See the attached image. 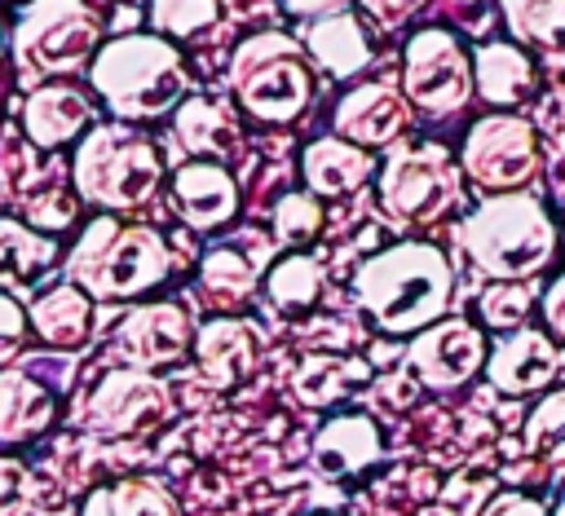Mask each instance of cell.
<instances>
[{
  "label": "cell",
  "mask_w": 565,
  "mask_h": 516,
  "mask_svg": "<svg viewBox=\"0 0 565 516\" xmlns=\"http://www.w3.org/2000/svg\"><path fill=\"white\" fill-rule=\"evenodd\" d=\"M353 295L371 313V322L388 335H419L424 326L441 322L450 313L455 295V269L441 247L402 238L353 273Z\"/></svg>",
  "instance_id": "obj_1"
},
{
  "label": "cell",
  "mask_w": 565,
  "mask_h": 516,
  "mask_svg": "<svg viewBox=\"0 0 565 516\" xmlns=\"http://www.w3.org/2000/svg\"><path fill=\"white\" fill-rule=\"evenodd\" d=\"M88 84L119 123H146L190 97V71L172 40L154 31L115 35L88 62Z\"/></svg>",
  "instance_id": "obj_2"
},
{
  "label": "cell",
  "mask_w": 565,
  "mask_h": 516,
  "mask_svg": "<svg viewBox=\"0 0 565 516\" xmlns=\"http://www.w3.org/2000/svg\"><path fill=\"white\" fill-rule=\"evenodd\" d=\"M172 273V247L150 225H128L115 212L93 216L66 251V282L93 300H137Z\"/></svg>",
  "instance_id": "obj_3"
},
{
  "label": "cell",
  "mask_w": 565,
  "mask_h": 516,
  "mask_svg": "<svg viewBox=\"0 0 565 516\" xmlns=\"http://www.w3.org/2000/svg\"><path fill=\"white\" fill-rule=\"evenodd\" d=\"M459 247L494 282H530L556 256V225L534 194H494L463 216Z\"/></svg>",
  "instance_id": "obj_4"
},
{
  "label": "cell",
  "mask_w": 565,
  "mask_h": 516,
  "mask_svg": "<svg viewBox=\"0 0 565 516\" xmlns=\"http://www.w3.org/2000/svg\"><path fill=\"white\" fill-rule=\"evenodd\" d=\"M163 181L159 146L132 123H93L71 154V185L84 203L102 212H132L154 198Z\"/></svg>",
  "instance_id": "obj_5"
},
{
  "label": "cell",
  "mask_w": 565,
  "mask_h": 516,
  "mask_svg": "<svg viewBox=\"0 0 565 516\" xmlns=\"http://www.w3.org/2000/svg\"><path fill=\"white\" fill-rule=\"evenodd\" d=\"M230 88L238 106L260 123H291L313 97V66L300 40L287 31H256L230 57Z\"/></svg>",
  "instance_id": "obj_6"
},
{
  "label": "cell",
  "mask_w": 565,
  "mask_h": 516,
  "mask_svg": "<svg viewBox=\"0 0 565 516\" xmlns=\"http://www.w3.org/2000/svg\"><path fill=\"white\" fill-rule=\"evenodd\" d=\"M18 75L35 88L84 71L102 49V22L88 0H31L9 35Z\"/></svg>",
  "instance_id": "obj_7"
},
{
  "label": "cell",
  "mask_w": 565,
  "mask_h": 516,
  "mask_svg": "<svg viewBox=\"0 0 565 516\" xmlns=\"http://www.w3.org/2000/svg\"><path fill=\"white\" fill-rule=\"evenodd\" d=\"M459 163L437 141H397L375 168L380 207L402 225H433L459 198Z\"/></svg>",
  "instance_id": "obj_8"
},
{
  "label": "cell",
  "mask_w": 565,
  "mask_h": 516,
  "mask_svg": "<svg viewBox=\"0 0 565 516\" xmlns=\"http://www.w3.org/2000/svg\"><path fill=\"white\" fill-rule=\"evenodd\" d=\"M402 97L411 110L428 119H446L463 110L477 88H472V53L459 44L455 31L446 26H419L406 40L402 53Z\"/></svg>",
  "instance_id": "obj_9"
},
{
  "label": "cell",
  "mask_w": 565,
  "mask_h": 516,
  "mask_svg": "<svg viewBox=\"0 0 565 516\" xmlns=\"http://www.w3.org/2000/svg\"><path fill=\"white\" fill-rule=\"evenodd\" d=\"M459 168L486 194H516L539 172V141L530 119L494 110L477 119L459 146Z\"/></svg>",
  "instance_id": "obj_10"
},
{
  "label": "cell",
  "mask_w": 565,
  "mask_h": 516,
  "mask_svg": "<svg viewBox=\"0 0 565 516\" xmlns=\"http://www.w3.org/2000/svg\"><path fill=\"white\" fill-rule=\"evenodd\" d=\"M172 415V393L159 375L150 370H106L88 397L79 401V428L97 432V437H137L159 428Z\"/></svg>",
  "instance_id": "obj_11"
},
{
  "label": "cell",
  "mask_w": 565,
  "mask_h": 516,
  "mask_svg": "<svg viewBox=\"0 0 565 516\" xmlns=\"http://www.w3.org/2000/svg\"><path fill=\"white\" fill-rule=\"evenodd\" d=\"M486 335L463 322V318H441L433 326H424L419 335H411L406 353H402V366L406 375L428 388V393H455L463 388L472 375L486 370Z\"/></svg>",
  "instance_id": "obj_12"
},
{
  "label": "cell",
  "mask_w": 565,
  "mask_h": 516,
  "mask_svg": "<svg viewBox=\"0 0 565 516\" xmlns=\"http://www.w3.org/2000/svg\"><path fill=\"white\" fill-rule=\"evenodd\" d=\"M194 348V322L177 300L137 304L119 318L110 353L132 370H163Z\"/></svg>",
  "instance_id": "obj_13"
},
{
  "label": "cell",
  "mask_w": 565,
  "mask_h": 516,
  "mask_svg": "<svg viewBox=\"0 0 565 516\" xmlns=\"http://www.w3.org/2000/svg\"><path fill=\"white\" fill-rule=\"evenodd\" d=\"M331 128H335V137H344V141H353V146H362V150H380V146L388 150V146H397V141L406 137V128H411V101H406L397 88L380 84V79L353 84V88L335 101Z\"/></svg>",
  "instance_id": "obj_14"
},
{
  "label": "cell",
  "mask_w": 565,
  "mask_h": 516,
  "mask_svg": "<svg viewBox=\"0 0 565 516\" xmlns=\"http://www.w3.org/2000/svg\"><path fill=\"white\" fill-rule=\"evenodd\" d=\"M168 198H172V212L181 216V225H190L194 234L225 229L238 216V181L216 159L181 163L168 176Z\"/></svg>",
  "instance_id": "obj_15"
},
{
  "label": "cell",
  "mask_w": 565,
  "mask_h": 516,
  "mask_svg": "<svg viewBox=\"0 0 565 516\" xmlns=\"http://www.w3.org/2000/svg\"><path fill=\"white\" fill-rule=\"evenodd\" d=\"M260 353H265V331L252 318L221 313L194 331V362L212 388H234L252 379L260 366Z\"/></svg>",
  "instance_id": "obj_16"
},
{
  "label": "cell",
  "mask_w": 565,
  "mask_h": 516,
  "mask_svg": "<svg viewBox=\"0 0 565 516\" xmlns=\"http://www.w3.org/2000/svg\"><path fill=\"white\" fill-rule=\"evenodd\" d=\"M556 366H561V348L539 326H516L503 340H494V348L486 353V379L503 397L543 393L556 379Z\"/></svg>",
  "instance_id": "obj_17"
},
{
  "label": "cell",
  "mask_w": 565,
  "mask_h": 516,
  "mask_svg": "<svg viewBox=\"0 0 565 516\" xmlns=\"http://www.w3.org/2000/svg\"><path fill=\"white\" fill-rule=\"evenodd\" d=\"M93 128V101L84 88L66 84V79H49L35 84L22 101V137L35 150H57L79 141Z\"/></svg>",
  "instance_id": "obj_18"
},
{
  "label": "cell",
  "mask_w": 565,
  "mask_h": 516,
  "mask_svg": "<svg viewBox=\"0 0 565 516\" xmlns=\"http://www.w3.org/2000/svg\"><path fill=\"white\" fill-rule=\"evenodd\" d=\"M380 450H384V441H380L375 419L362 415V410H344V415H331L318 428L309 463L322 476H358L380 459Z\"/></svg>",
  "instance_id": "obj_19"
},
{
  "label": "cell",
  "mask_w": 565,
  "mask_h": 516,
  "mask_svg": "<svg viewBox=\"0 0 565 516\" xmlns=\"http://www.w3.org/2000/svg\"><path fill=\"white\" fill-rule=\"evenodd\" d=\"M375 168H380V163L371 159V150L344 141V137H335V132L309 141L305 154H300V176H305L309 194H318V198H340V194L362 190V185L375 176Z\"/></svg>",
  "instance_id": "obj_20"
},
{
  "label": "cell",
  "mask_w": 565,
  "mask_h": 516,
  "mask_svg": "<svg viewBox=\"0 0 565 516\" xmlns=\"http://www.w3.org/2000/svg\"><path fill=\"white\" fill-rule=\"evenodd\" d=\"M57 260V238L18 221V216H0V291L26 300L44 273Z\"/></svg>",
  "instance_id": "obj_21"
},
{
  "label": "cell",
  "mask_w": 565,
  "mask_h": 516,
  "mask_svg": "<svg viewBox=\"0 0 565 516\" xmlns=\"http://www.w3.org/2000/svg\"><path fill=\"white\" fill-rule=\"evenodd\" d=\"M93 295L75 282H57L26 300V322L49 348H84L93 335Z\"/></svg>",
  "instance_id": "obj_22"
},
{
  "label": "cell",
  "mask_w": 565,
  "mask_h": 516,
  "mask_svg": "<svg viewBox=\"0 0 565 516\" xmlns=\"http://www.w3.org/2000/svg\"><path fill=\"white\" fill-rule=\"evenodd\" d=\"M472 88L494 110H512L534 93V62L512 40H490L472 53Z\"/></svg>",
  "instance_id": "obj_23"
},
{
  "label": "cell",
  "mask_w": 565,
  "mask_h": 516,
  "mask_svg": "<svg viewBox=\"0 0 565 516\" xmlns=\"http://www.w3.org/2000/svg\"><path fill=\"white\" fill-rule=\"evenodd\" d=\"M305 53L331 79H349V75H358L371 62V35H366V26L349 9H340V13L313 18L305 26Z\"/></svg>",
  "instance_id": "obj_24"
},
{
  "label": "cell",
  "mask_w": 565,
  "mask_h": 516,
  "mask_svg": "<svg viewBox=\"0 0 565 516\" xmlns=\"http://www.w3.org/2000/svg\"><path fill=\"white\" fill-rule=\"evenodd\" d=\"M57 415L53 388L26 370H0V445H22L49 432Z\"/></svg>",
  "instance_id": "obj_25"
},
{
  "label": "cell",
  "mask_w": 565,
  "mask_h": 516,
  "mask_svg": "<svg viewBox=\"0 0 565 516\" xmlns=\"http://www.w3.org/2000/svg\"><path fill=\"white\" fill-rule=\"evenodd\" d=\"M256 287H260V256L256 251H247L243 243H216V247H207V256L199 265V291L216 309H225V313L243 309L256 295Z\"/></svg>",
  "instance_id": "obj_26"
},
{
  "label": "cell",
  "mask_w": 565,
  "mask_h": 516,
  "mask_svg": "<svg viewBox=\"0 0 565 516\" xmlns=\"http://www.w3.org/2000/svg\"><path fill=\"white\" fill-rule=\"evenodd\" d=\"M172 137L181 141V150L190 159H225L234 146H238V128H234V115L203 97V93H190L181 106H177V119H172Z\"/></svg>",
  "instance_id": "obj_27"
},
{
  "label": "cell",
  "mask_w": 565,
  "mask_h": 516,
  "mask_svg": "<svg viewBox=\"0 0 565 516\" xmlns=\"http://www.w3.org/2000/svg\"><path fill=\"white\" fill-rule=\"evenodd\" d=\"M79 516H181V503L154 476H124L88 490Z\"/></svg>",
  "instance_id": "obj_28"
},
{
  "label": "cell",
  "mask_w": 565,
  "mask_h": 516,
  "mask_svg": "<svg viewBox=\"0 0 565 516\" xmlns=\"http://www.w3.org/2000/svg\"><path fill=\"white\" fill-rule=\"evenodd\" d=\"M366 375H371V370H366V362H358V357L313 353V357H305V362L296 366L291 388H296V397H300L305 406L322 410V406H335L340 397H349L353 388H362Z\"/></svg>",
  "instance_id": "obj_29"
},
{
  "label": "cell",
  "mask_w": 565,
  "mask_h": 516,
  "mask_svg": "<svg viewBox=\"0 0 565 516\" xmlns=\"http://www.w3.org/2000/svg\"><path fill=\"white\" fill-rule=\"evenodd\" d=\"M516 44L539 53H565V0H499Z\"/></svg>",
  "instance_id": "obj_30"
},
{
  "label": "cell",
  "mask_w": 565,
  "mask_h": 516,
  "mask_svg": "<svg viewBox=\"0 0 565 516\" xmlns=\"http://www.w3.org/2000/svg\"><path fill=\"white\" fill-rule=\"evenodd\" d=\"M265 291L269 300L282 309V313H300V309H313L318 295H322V269L313 256L305 251H291L282 260H274L265 269Z\"/></svg>",
  "instance_id": "obj_31"
},
{
  "label": "cell",
  "mask_w": 565,
  "mask_h": 516,
  "mask_svg": "<svg viewBox=\"0 0 565 516\" xmlns=\"http://www.w3.org/2000/svg\"><path fill=\"white\" fill-rule=\"evenodd\" d=\"M216 0H150V26L163 40H199L216 26Z\"/></svg>",
  "instance_id": "obj_32"
},
{
  "label": "cell",
  "mask_w": 565,
  "mask_h": 516,
  "mask_svg": "<svg viewBox=\"0 0 565 516\" xmlns=\"http://www.w3.org/2000/svg\"><path fill=\"white\" fill-rule=\"evenodd\" d=\"M521 437H525V450H530V454H539V459H547V463H565V388L547 393V397L530 410Z\"/></svg>",
  "instance_id": "obj_33"
},
{
  "label": "cell",
  "mask_w": 565,
  "mask_h": 516,
  "mask_svg": "<svg viewBox=\"0 0 565 516\" xmlns=\"http://www.w3.org/2000/svg\"><path fill=\"white\" fill-rule=\"evenodd\" d=\"M322 229V203L318 194L309 190H296V194H282L274 203V238L287 243V247H305L313 243Z\"/></svg>",
  "instance_id": "obj_34"
},
{
  "label": "cell",
  "mask_w": 565,
  "mask_h": 516,
  "mask_svg": "<svg viewBox=\"0 0 565 516\" xmlns=\"http://www.w3.org/2000/svg\"><path fill=\"white\" fill-rule=\"evenodd\" d=\"M525 313H530V287H525V282H494V287L481 295V318H486L494 331H516V326H525Z\"/></svg>",
  "instance_id": "obj_35"
},
{
  "label": "cell",
  "mask_w": 565,
  "mask_h": 516,
  "mask_svg": "<svg viewBox=\"0 0 565 516\" xmlns=\"http://www.w3.org/2000/svg\"><path fill=\"white\" fill-rule=\"evenodd\" d=\"M35 503V485L22 459L0 454V516H31Z\"/></svg>",
  "instance_id": "obj_36"
},
{
  "label": "cell",
  "mask_w": 565,
  "mask_h": 516,
  "mask_svg": "<svg viewBox=\"0 0 565 516\" xmlns=\"http://www.w3.org/2000/svg\"><path fill=\"white\" fill-rule=\"evenodd\" d=\"M26 331H31V322H26V304H18V295L0 291V357H9V353L22 344Z\"/></svg>",
  "instance_id": "obj_37"
},
{
  "label": "cell",
  "mask_w": 565,
  "mask_h": 516,
  "mask_svg": "<svg viewBox=\"0 0 565 516\" xmlns=\"http://www.w3.org/2000/svg\"><path fill=\"white\" fill-rule=\"evenodd\" d=\"M358 4H362V13H366L375 26L393 31V26L411 22V18H415V9H419L424 0H358Z\"/></svg>",
  "instance_id": "obj_38"
},
{
  "label": "cell",
  "mask_w": 565,
  "mask_h": 516,
  "mask_svg": "<svg viewBox=\"0 0 565 516\" xmlns=\"http://www.w3.org/2000/svg\"><path fill=\"white\" fill-rule=\"evenodd\" d=\"M481 516H547V507H543L539 498L521 494V490H503V494H494V498L486 503Z\"/></svg>",
  "instance_id": "obj_39"
},
{
  "label": "cell",
  "mask_w": 565,
  "mask_h": 516,
  "mask_svg": "<svg viewBox=\"0 0 565 516\" xmlns=\"http://www.w3.org/2000/svg\"><path fill=\"white\" fill-rule=\"evenodd\" d=\"M539 309H543V322H547V331H552L556 340H565V269H561V273L547 282V291H543Z\"/></svg>",
  "instance_id": "obj_40"
},
{
  "label": "cell",
  "mask_w": 565,
  "mask_h": 516,
  "mask_svg": "<svg viewBox=\"0 0 565 516\" xmlns=\"http://www.w3.org/2000/svg\"><path fill=\"white\" fill-rule=\"evenodd\" d=\"M349 0H282V9L291 18H327V13H340Z\"/></svg>",
  "instance_id": "obj_41"
},
{
  "label": "cell",
  "mask_w": 565,
  "mask_h": 516,
  "mask_svg": "<svg viewBox=\"0 0 565 516\" xmlns=\"http://www.w3.org/2000/svg\"><path fill=\"white\" fill-rule=\"evenodd\" d=\"M556 516H565V490H561V498H556Z\"/></svg>",
  "instance_id": "obj_42"
},
{
  "label": "cell",
  "mask_w": 565,
  "mask_h": 516,
  "mask_svg": "<svg viewBox=\"0 0 565 516\" xmlns=\"http://www.w3.org/2000/svg\"><path fill=\"white\" fill-rule=\"evenodd\" d=\"M4 44H9V35H4V22H0V57H4Z\"/></svg>",
  "instance_id": "obj_43"
}]
</instances>
